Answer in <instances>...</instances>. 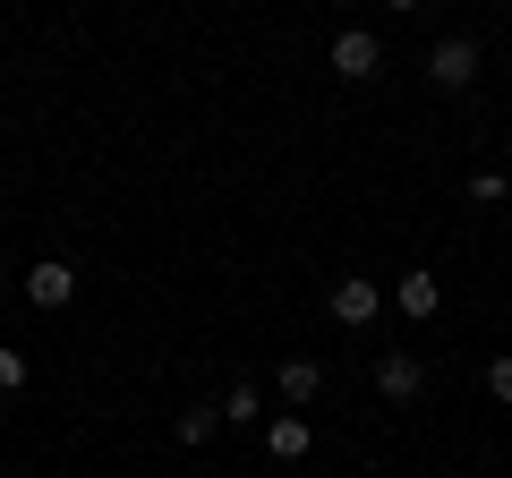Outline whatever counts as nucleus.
<instances>
[{"label": "nucleus", "instance_id": "5", "mask_svg": "<svg viewBox=\"0 0 512 478\" xmlns=\"http://www.w3.org/2000/svg\"><path fill=\"white\" fill-rule=\"evenodd\" d=\"M376 393H384V402H419V393H427V368L410 359V350H384V359H376Z\"/></svg>", "mask_w": 512, "mask_h": 478}, {"label": "nucleus", "instance_id": "4", "mask_svg": "<svg viewBox=\"0 0 512 478\" xmlns=\"http://www.w3.org/2000/svg\"><path fill=\"white\" fill-rule=\"evenodd\" d=\"M69 299H77V265L43 257L35 274H26V308H43V316H52V308H69Z\"/></svg>", "mask_w": 512, "mask_h": 478}, {"label": "nucleus", "instance_id": "9", "mask_svg": "<svg viewBox=\"0 0 512 478\" xmlns=\"http://www.w3.org/2000/svg\"><path fill=\"white\" fill-rule=\"evenodd\" d=\"M214 419H222V410H197V402H188L180 419H171V436H180V444H205V436H214Z\"/></svg>", "mask_w": 512, "mask_h": 478}, {"label": "nucleus", "instance_id": "10", "mask_svg": "<svg viewBox=\"0 0 512 478\" xmlns=\"http://www.w3.org/2000/svg\"><path fill=\"white\" fill-rule=\"evenodd\" d=\"M222 419H239V427H256V385H231V402H222Z\"/></svg>", "mask_w": 512, "mask_h": 478}, {"label": "nucleus", "instance_id": "8", "mask_svg": "<svg viewBox=\"0 0 512 478\" xmlns=\"http://www.w3.org/2000/svg\"><path fill=\"white\" fill-rule=\"evenodd\" d=\"M308 419H274V427H265V453H274V461H299V453H308Z\"/></svg>", "mask_w": 512, "mask_h": 478}, {"label": "nucleus", "instance_id": "2", "mask_svg": "<svg viewBox=\"0 0 512 478\" xmlns=\"http://www.w3.org/2000/svg\"><path fill=\"white\" fill-rule=\"evenodd\" d=\"M325 308H333V325H350V333H359V325H376V308H384V282H376V274H342Z\"/></svg>", "mask_w": 512, "mask_h": 478}, {"label": "nucleus", "instance_id": "3", "mask_svg": "<svg viewBox=\"0 0 512 478\" xmlns=\"http://www.w3.org/2000/svg\"><path fill=\"white\" fill-rule=\"evenodd\" d=\"M478 77V43L470 35H444L436 52H427V86H444V94H461Z\"/></svg>", "mask_w": 512, "mask_h": 478}, {"label": "nucleus", "instance_id": "11", "mask_svg": "<svg viewBox=\"0 0 512 478\" xmlns=\"http://www.w3.org/2000/svg\"><path fill=\"white\" fill-rule=\"evenodd\" d=\"M487 393L512 410V350H504V359H487Z\"/></svg>", "mask_w": 512, "mask_h": 478}, {"label": "nucleus", "instance_id": "12", "mask_svg": "<svg viewBox=\"0 0 512 478\" xmlns=\"http://www.w3.org/2000/svg\"><path fill=\"white\" fill-rule=\"evenodd\" d=\"M504 188H512L504 171H478V180H470V205H495V197H504Z\"/></svg>", "mask_w": 512, "mask_h": 478}, {"label": "nucleus", "instance_id": "6", "mask_svg": "<svg viewBox=\"0 0 512 478\" xmlns=\"http://www.w3.org/2000/svg\"><path fill=\"white\" fill-rule=\"evenodd\" d=\"M393 308H402L410 325H427V316L444 308V282L436 274H393Z\"/></svg>", "mask_w": 512, "mask_h": 478}, {"label": "nucleus", "instance_id": "1", "mask_svg": "<svg viewBox=\"0 0 512 478\" xmlns=\"http://www.w3.org/2000/svg\"><path fill=\"white\" fill-rule=\"evenodd\" d=\"M325 69L342 77V86H367V77L384 69V43L367 35V26H342V35H333V52H325Z\"/></svg>", "mask_w": 512, "mask_h": 478}, {"label": "nucleus", "instance_id": "7", "mask_svg": "<svg viewBox=\"0 0 512 478\" xmlns=\"http://www.w3.org/2000/svg\"><path fill=\"white\" fill-rule=\"evenodd\" d=\"M282 402H316V393H325V368H316V359H282Z\"/></svg>", "mask_w": 512, "mask_h": 478}, {"label": "nucleus", "instance_id": "13", "mask_svg": "<svg viewBox=\"0 0 512 478\" xmlns=\"http://www.w3.org/2000/svg\"><path fill=\"white\" fill-rule=\"evenodd\" d=\"M0 393H26V359L18 350H0Z\"/></svg>", "mask_w": 512, "mask_h": 478}, {"label": "nucleus", "instance_id": "14", "mask_svg": "<svg viewBox=\"0 0 512 478\" xmlns=\"http://www.w3.org/2000/svg\"><path fill=\"white\" fill-rule=\"evenodd\" d=\"M393 9H419V0H393Z\"/></svg>", "mask_w": 512, "mask_h": 478}]
</instances>
